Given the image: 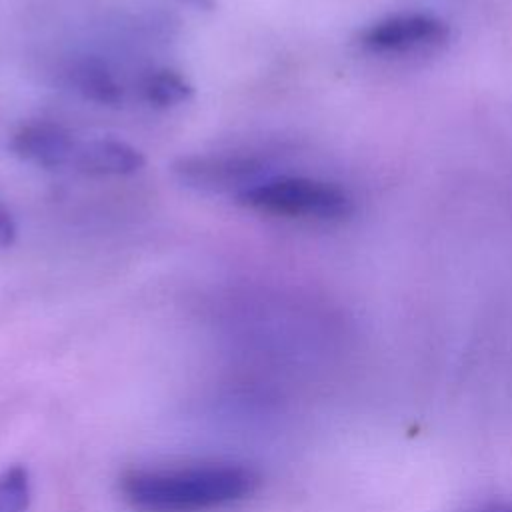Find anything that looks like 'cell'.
Masks as SVG:
<instances>
[{"label": "cell", "mask_w": 512, "mask_h": 512, "mask_svg": "<svg viewBox=\"0 0 512 512\" xmlns=\"http://www.w3.org/2000/svg\"><path fill=\"white\" fill-rule=\"evenodd\" d=\"M142 96L156 108H174L194 96L192 84L174 70H154L142 80Z\"/></svg>", "instance_id": "cell-8"}, {"label": "cell", "mask_w": 512, "mask_h": 512, "mask_svg": "<svg viewBox=\"0 0 512 512\" xmlns=\"http://www.w3.org/2000/svg\"><path fill=\"white\" fill-rule=\"evenodd\" d=\"M240 206L314 222H340L352 214V198L340 186L306 176H266L236 196Z\"/></svg>", "instance_id": "cell-2"}, {"label": "cell", "mask_w": 512, "mask_h": 512, "mask_svg": "<svg viewBox=\"0 0 512 512\" xmlns=\"http://www.w3.org/2000/svg\"><path fill=\"white\" fill-rule=\"evenodd\" d=\"M448 38L446 22L426 12H402L366 26L360 46L376 56H412L436 50Z\"/></svg>", "instance_id": "cell-4"}, {"label": "cell", "mask_w": 512, "mask_h": 512, "mask_svg": "<svg viewBox=\"0 0 512 512\" xmlns=\"http://www.w3.org/2000/svg\"><path fill=\"white\" fill-rule=\"evenodd\" d=\"M72 164L90 176H130L144 168V154L118 138H94L78 144Z\"/></svg>", "instance_id": "cell-6"}, {"label": "cell", "mask_w": 512, "mask_h": 512, "mask_svg": "<svg viewBox=\"0 0 512 512\" xmlns=\"http://www.w3.org/2000/svg\"><path fill=\"white\" fill-rule=\"evenodd\" d=\"M16 234H18V228L14 218L10 216L8 210L0 206V250L10 248L16 242Z\"/></svg>", "instance_id": "cell-10"}, {"label": "cell", "mask_w": 512, "mask_h": 512, "mask_svg": "<svg viewBox=\"0 0 512 512\" xmlns=\"http://www.w3.org/2000/svg\"><path fill=\"white\" fill-rule=\"evenodd\" d=\"M172 176L200 194H242L266 176V164L252 156L240 154H194L182 156L170 166Z\"/></svg>", "instance_id": "cell-3"}, {"label": "cell", "mask_w": 512, "mask_h": 512, "mask_svg": "<svg viewBox=\"0 0 512 512\" xmlns=\"http://www.w3.org/2000/svg\"><path fill=\"white\" fill-rule=\"evenodd\" d=\"M78 142L62 128L50 122H32L14 132L10 152L40 168H62L72 164Z\"/></svg>", "instance_id": "cell-5"}, {"label": "cell", "mask_w": 512, "mask_h": 512, "mask_svg": "<svg viewBox=\"0 0 512 512\" xmlns=\"http://www.w3.org/2000/svg\"><path fill=\"white\" fill-rule=\"evenodd\" d=\"M70 80L82 98L98 106L114 108L122 102V86L118 84L106 62L96 56H86L78 60L72 66Z\"/></svg>", "instance_id": "cell-7"}, {"label": "cell", "mask_w": 512, "mask_h": 512, "mask_svg": "<svg viewBox=\"0 0 512 512\" xmlns=\"http://www.w3.org/2000/svg\"><path fill=\"white\" fill-rule=\"evenodd\" d=\"M32 500V482L26 466H10L0 472V512H26Z\"/></svg>", "instance_id": "cell-9"}, {"label": "cell", "mask_w": 512, "mask_h": 512, "mask_svg": "<svg viewBox=\"0 0 512 512\" xmlns=\"http://www.w3.org/2000/svg\"><path fill=\"white\" fill-rule=\"evenodd\" d=\"M262 476L240 462L130 468L118 478L122 500L136 512H214L258 492Z\"/></svg>", "instance_id": "cell-1"}, {"label": "cell", "mask_w": 512, "mask_h": 512, "mask_svg": "<svg viewBox=\"0 0 512 512\" xmlns=\"http://www.w3.org/2000/svg\"><path fill=\"white\" fill-rule=\"evenodd\" d=\"M482 512H512V506H496V508H486Z\"/></svg>", "instance_id": "cell-11"}]
</instances>
